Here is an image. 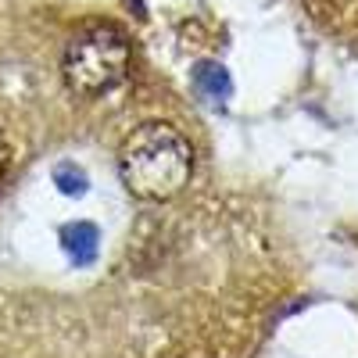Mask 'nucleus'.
<instances>
[{
    "instance_id": "1",
    "label": "nucleus",
    "mask_w": 358,
    "mask_h": 358,
    "mask_svg": "<svg viewBox=\"0 0 358 358\" xmlns=\"http://www.w3.org/2000/svg\"><path fill=\"white\" fill-rule=\"evenodd\" d=\"M118 176L140 201H172L194 176V147L169 122H143L118 151Z\"/></svg>"
},
{
    "instance_id": "2",
    "label": "nucleus",
    "mask_w": 358,
    "mask_h": 358,
    "mask_svg": "<svg viewBox=\"0 0 358 358\" xmlns=\"http://www.w3.org/2000/svg\"><path fill=\"white\" fill-rule=\"evenodd\" d=\"M129 43L126 36L111 25H94L79 33L69 47H65V83L72 94L79 97H104L115 86H122L129 76Z\"/></svg>"
},
{
    "instance_id": "3",
    "label": "nucleus",
    "mask_w": 358,
    "mask_h": 358,
    "mask_svg": "<svg viewBox=\"0 0 358 358\" xmlns=\"http://www.w3.org/2000/svg\"><path fill=\"white\" fill-rule=\"evenodd\" d=\"M97 226H90V222H76V226H65V233H62V244H65V251H69V258L76 262V265H90L97 258Z\"/></svg>"
},
{
    "instance_id": "4",
    "label": "nucleus",
    "mask_w": 358,
    "mask_h": 358,
    "mask_svg": "<svg viewBox=\"0 0 358 358\" xmlns=\"http://www.w3.org/2000/svg\"><path fill=\"white\" fill-rule=\"evenodd\" d=\"M194 90H197L204 101L222 104V101L229 97V76H226V69L215 65V62L197 65V72H194Z\"/></svg>"
},
{
    "instance_id": "5",
    "label": "nucleus",
    "mask_w": 358,
    "mask_h": 358,
    "mask_svg": "<svg viewBox=\"0 0 358 358\" xmlns=\"http://www.w3.org/2000/svg\"><path fill=\"white\" fill-rule=\"evenodd\" d=\"M54 179H57V187H62L65 194H83L86 190V176L79 169H72V165H62L54 172Z\"/></svg>"
},
{
    "instance_id": "6",
    "label": "nucleus",
    "mask_w": 358,
    "mask_h": 358,
    "mask_svg": "<svg viewBox=\"0 0 358 358\" xmlns=\"http://www.w3.org/2000/svg\"><path fill=\"white\" fill-rule=\"evenodd\" d=\"M8 165H11V147H8V140H4V136H0V179H4Z\"/></svg>"
}]
</instances>
